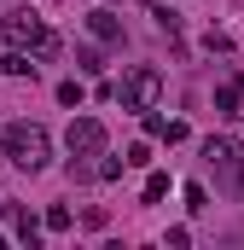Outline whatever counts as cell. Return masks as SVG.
I'll return each mask as SVG.
<instances>
[{"label": "cell", "instance_id": "obj_1", "mask_svg": "<svg viewBox=\"0 0 244 250\" xmlns=\"http://www.w3.org/2000/svg\"><path fill=\"white\" fill-rule=\"evenodd\" d=\"M0 146H6V157H12L23 175H41V169L53 163V134H47L41 123H6Z\"/></svg>", "mask_w": 244, "mask_h": 250}, {"label": "cell", "instance_id": "obj_2", "mask_svg": "<svg viewBox=\"0 0 244 250\" xmlns=\"http://www.w3.org/2000/svg\"><path fill=\"white\" fill-rule=\"evenodd\" d=\"M157 99H163V70L134 64V70L122 76V105H128V111H151Z\"/></svg>", "mask_w": 244, "mask_h": 250}, {"label": "cell", "instance_id": "obj_3", "mask_svg": "<svg viewBox=\"0 0 244 250\" xmlns=\"http://www.w3.org/2000/svg\"><path fill=\"white\" fill-rule=\"evenodd\" d=\"M64 146H70V163H93L105 151V123L99 117H76L70 134H64Z\"/></svg>", "mask_w": 244, "mask_h": 250}, {"label": "cell", "instance_id": "obj_4", "mask_svg": "<svg viewBox=\"0 0 244 250\" xmlns=\"http://www.w3.org/2000/svg\"><path fill=\"white\" fill-rule=\"evenodd\" d=\"M0 35H6V47L35 53V47H41V35H47V23H41L29 6H18V12H6V18H0Z\"/></svg>", "mask_w": 244, "mask_h": 250}, {"label": "cell", "instance_id": "obj_5", "mask_svg": "<svg viewBox=\"0 0 244 250\" xmlns=\"http://www.w3.org/2000/svg\"><path fill=\"white\" fill-rule=\"evenodd\" d=\"M0 215H6V221H12V233H18V245H29V250H41V227H47V221H35V215H29V209H23V204H6V209H0Z\"/></svg>", "mask_w": 244, "mask_h": 250}, {"label": "cell", "instance_id": "obj_6", "mask_svg": "<svg viewBox=\"0 0 244 250\" xmlns=\"http://www.w3.org/2000/svg\"><path fill=\"white\" fill-rule=\"evenodd\" d=\"M87 29H93V35H99L105 47H122V41H128V35H122V18L111 12V6H99V12H87Z\"/></svg>", "mask_w": 244, "mask_h": 250}, {"label": "cell", "instance_id": "obj_7", "mask_svg": "<svg viewBox=\"0 0 244 250\" xmlns=\"http://www.w3.org/2000/svg\"><path fill=\"white\" fill-rule=\"evenodd\" d=\"M239 99H244V76L227 82V87H215V117H239Z\"/></svg>", "mask_w": 244, "mask_h": 250}, {"label": "cell", "instance_id": "obj_8", "mask_svg": "<svg viewBox=\"0 0 244 250\" xmlns=\"http://www.w3.org/2000/svg\"><path fill=\"white\" fill-rule=\"evenodd\" d=\"M0 70H6V76H35V64H29V53H23V47H12V53L0 59Z\"/></svg>", "mask_w": 244, "mask_h": 250}, {"label": "cell", "instance_id": "obj_9", "mask_svg": "<svg viewBox=\"0 0 244 250\" xmlns=\"http://www.w3.org/2000/svg\"><path fill=\"white\" fill-rule=\"evenodd\" d=\"M122 157H128V169H151V146H145V140H134Z\"/></svg>", "mask_w": 244, "mask_h": 250}, {"label": "cell", "instance_id": "obj_10", "mask_svg": "<svg viewBox=\"0 0 244 250\" xmlns=\"http://www.w3.org/2000/svg\"><path fill=\"white\" fill-rule=\"evenodd\" d=\"M59 53H64V41L53 35V29H47V35H41V47H35V59H41V64H53Z\"/></svg>", "mask_w": 244, "mask_h": 250}, {"label": "cell", "instance_id": "obj_11", "mask_svg": "<svg viewBox=\"0 0 244 250\" xmlns=\"http://www.w3.org/2000/svg\"><path fill=\"white\" fill-rule=\"evenodd\" d=\"M169 198V175H145V204H163Z\"/></svg>", "mask_w": 244, "mask_h": 250}, {"label": "cell", "instance_id": "obj_12", "mask_svg": "<svg viewBox=\"0 0 244 250\" xmlns=\"http://www.w3.org/2000/svg\"><path fill=\"white\" fill-rule=\"evenodd\" d=\"M76 64H81L87 76H99V70H105V59H99V47H76Z\"/></svg>", "mask_w": 244, "mask_h": 250}, {"label": "cell", "instance_id": "obj_13", "mask_svg": "<svg viewBox=\"0 0 244 250\" xmlns=\"http://www.w3.org/2000/svg\"><path fill=\"white\" fill-rule=\"evenodd\" d=\"M41 221H47V233H70V209H64V204H53Z\"/></svg>", "mask_w": 244, "mask_h": 250}, {"label": "cell", "instance_id": "obj_14", "mask_svg": "<svg viewBox=\"0 0 244 250\" xmlns=\"http://www.w3.org/2000/svg\"><path fill=\"white\" fill-rule=\"evenodd\" d=\"M186 209H209V192L198 187V181H186Z\"/></svg>", "mask_w": 244, "mask_h": 250}, {"label": "cell", "instance_id": "obj_15", "mask_svg": "<svg viewBox=\"0 0 244 250\" xmlns=\"http://www.w3.org/2000/svg\"><path fill=\"white\" fill-rule=\"evenodd\" d=\"M81 93H87L81 82H59V105H81Z\"/></svg>", "mask_w": 244, "mask_h": 250}, {"label": "cell", "instance_id": "obj_16", "mask_svg": "<svg viewBox=\"0 0 244 250\" xmlns=\"http://www.w3.org/2000/svg\"><path fill=\"white\" fill-rule=\"evenodd\" d=\"M151 18H157V29H163V35H175V29H181V23H175V12H169V6H151Z\"/></svg>", "mask_w": 244, "mask_h": 250}, {"label": "cell", "instance_id": "obj_17", "mask_svg": "<svg viewBox=\"0 0 244 250\" xmlns=\"http://www.w3.org/2000/svg\"><path fill=\"white\" fill-rule=\"evenodd\" d=\"M0 209H6V198H0Z\"/></svg>", "mask_w": 244, "mask_h": 250}]
</instances>
